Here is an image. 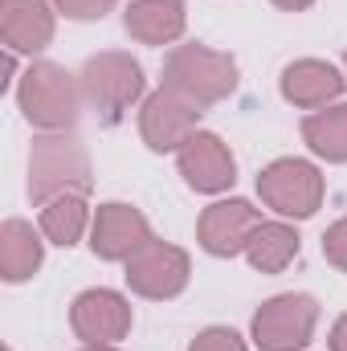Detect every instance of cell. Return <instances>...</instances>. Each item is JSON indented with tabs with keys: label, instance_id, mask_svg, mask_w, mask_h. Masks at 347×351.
<instances>
[{
	"label": "cell",
	"instance_id": "cell-17",
	"mask_svg": "<svg viewBox=\"0 0 347 351\" xmlns=\"http://www.w3.org/2000/svg\"><path fill=\"white\" fill-rule=\"evenodd\" d=\"M90 221H94L90 192H62V196L37 204V229H41L45 241L58 245V250H74L78 241H86Z\"/></svg>",
	"mask_w": 347,
	"mask_h": 351
},
{
	"label": "cell",
	"instance_id": "cell-3",
	"mask_svg": "<svg viewBox=\"0 0 347 351\" xmlns=\"http://www.w3.org/2000/svg\"><path fill=\"white\" fill-rule=\"evenodd\" d=\"M94 168H90L86 143L70 131H37L29 147V200L45 204L62 192H90Z\"/></svg>",
	"mask_w": 347,
	"mask_h": 351
},
{
	"label": "cell",
	"instance_id": "cell-19",
	"mask_svg": "<svg viewBox=\"0 0 347 351\" xmlns=\"http://www.w3.org/2000/svg\"><path fill=\"white\" fill-rule=\"evenodd\" d=\"M302 143L323 164H347V102H331L323 110L302 114Z\"/></svg>",
	"mask_w": 347,
	"mask_h": 351
},
{
	"label": "cell",
	"instance_id": "cell-16",
	"mask_svg": "<svg viewBox=\"0 0 347 351\" xmlns=\"http://www.w3.org/2000/svg\"><path fill=\"white\" fill-rule=\"evenodd\" d=\"M45 233L25 221V217H4L0 225V278L8 286H21L29 278H37V269L45 265Z\"/></svg>",
	"mask_w": 347,
	"mask_h": 351
},
{
	"label": "cell",
	"instance_id": "cell-7",
	"mask_svg": "<svg viewBox=\"0 0 347 351\" xmlns=\"http://www.w3.org/2000/svg\"><path fill=\"white\" fill-rule=\"evenodd\" d=\"M123 282L135 298H147V302H172L188 290L192 282V254L176 241L164 237H152L131 262L123 265Z\"/></svg>",
	"mask_w": 347,
	"mask_h": 351
},
{
	"label": "cell",
	"instance_id": "cell-18",
	"mask_svg": "<svg viewBox=\"0 0 347 351\" xmlns=\"http://www.w3.org/2000/svg\"><path fill=\"white\" fill-rule=\"evenodd\" d=\"M298 254H302V237H298L294 221L274 217V221H261L258 229H254V237H250V245H246L241 258L254 265L258 274H282Z\"/></svg>",
	"mask_w": 347,
	"mask_h": 351
},
{
	"label": "cell",
	"instance_id": "cell-24",
	"mask_svg": "<svg viewBox=\"0 0 347 351\" xmlns=\"http://www.w3.org/2000/svg\"><path fill=\"white\" fill-rule=\"evenodd\" d=\"M274 8H282V12H307V8H315L319 0H270Z\"/></svg>",
	"mask_w": 347,
	"mask_h": 351
},
{
	"label": "cell",
	"instance_id": "cell-15",
	"mask_svg": "<svg viewBox=\"0 0 347 351\" xmlns=\"http://www.w3.org/2000/svg\"><path fill=\"white\" fill-rule=\"evenodd\" d=\"M123 29L131 41L152 49L180 45L188 33V0H131L123 8Z\"/></svg>",
	"mask_w": 347,
	"mask_h": 351
},
{
	"label": "cell",
	"instance_id": "cell-4",
	"mask_svg": "<svg viewBox=\"0 0 347 351\" xmlns=\"http://www.w3.org/2000/svg\"><path fill=\"white\" fill-rule=\"evenodd\" d=\"M78 82H82L86 106L102 123H119L131 106H139L152 94L143 66L123 49H102V53L86 58V66L78 70Z\"/></svg>",
	"mask_w": 347,
	"mask_h": 351
},
{
	"label": "cell",
	"instance_id": "cell-13",
	"mask_svg": "<svg viewBox=\"0 0 347 351\" xmlns=\"http://www.w3.org/2000/svg\"><path fill=\"white\" fill-rule=\"evenodd\" d=\"M347 90V70L327 62V58H294L282 78H278V94L294 106V110H323L331 102H344Z\"/></svg>",
	"mask_w": 347,
	"mask_h": 351
},
{
	"label": "cell",
	"instance_id": "cell-27",
	"mask_svg": "<svg viewBox=\"0 0 347 351\" xmlns=\"http://www.w3.org/2000/svg\"><path fill=\"white\" fill-rule=\"evenodd\" d=\"M4 351H12V348H4Z\"/></svg>",
	"mask_w": 347,
	"mask_h": 351
},
{
	"label": "cell",
	"instance_id": "cell-25",
	"mask_svg": "<svg viewBox=\"0 0 347 351\" xmlns=\"http://www.w3.org/2000/svg\"><path fill=\"white\" fill-rule=\"evenodd\" d=\"M78 351H123L119 343H82Z\"/></svg>",
	"mask_w": 347,
	"mask_h": 351
},
{
	"label": "cell",
	"instance_id": "cell-2",
	"mask_svg": "<svg viewBox=\"0 0 347 351\" xmlns=\"http://www.w3.org/2000/svg\"><path fill=\"white\" fill-rule=\"evenodd\" d=\"M241 82L237 58L225 49H213L204 41H180L164 58V82L160 86L184 94L188 102H196L200 110L233 98V90Z\"/></svg>",
	"mask_w": 347,
	"mask_h": 351
},
{
	"label": "cell",
	"instance_id": "cell-22",
	"mask_svg": "<svg viewBox=\"0 0 347 351\" xmlns=\"http://www.w3.org/2000/svg\"><path fill=\"white\" fill-rule=\"evenodd\" d=\"M115 4L119 0H53L58 16H66V21H102Z\"/></svg>",
	"mask_w": 347,
	"mask_h": 351
},
{
	"label": "cell",
	"instance_id": "cell-12",
	"mask_svg": "<svg viewBox=\"0 0 347 351\" xmlns=\"http://www.w3.org/2000/svg\"><path fill=\"white\" fill-rule=\"evenodd\" d=\"M176 172L184 176V184L200 196H225L237 184V160L229 152V143L217 131H196L180 152H176Z\"/></svg>",
	"mask_w": 347,
	"mask_h": 351
},
{
	"label": "cell",
	"instance_id": "cell-14",
	"mask_svg": "<svg viewBox=\"0 0 347 351\" xmlns=\"http://www.w3.org/2000/svg\"><path fill=\"white\" fill-rule=\"evenodd\" d=\"M58 37V8L53 0H0V45L21 53V58H37L53 45Z\"/></svg>",
	"mask_w": 347,
	"mask_h": 351
},
{
	"label": "cell",
	"instance_id": "cell-6",
	"mask_svg": "<svg viewBox=\"0 0 347 351\" xmlns=\"http://www.w3.org/2000/svg\"><path fill=\"white\" fill-rule=\"evenodd\" d=\"M319 331V302L302 290L265 298L250 319V343L258 351H307Z\"/></svg>",
	"mask_w": 347,
	"mask_h": 351
},
{
	"label": "cell",
	"instance_id": "cell-23",
	"mask_svg": "<svg viewBox=\"0 0 347 351\" xmlns=\"http://www.w3.org/2000/svg\"><path fill=\"white\" fill-rule=\"evenodd\" d=\"M327 351H347V311L331 323V331H327Z\"/></svg>",
	"mask_w": 347,
	"mask_h": 351
},
{
	"label": "cell",
	"instance_id": "cell-1",
	"mask_svg": "<svg viewBox=\"0 0 347 351\" xmlns=\"http://www.w3.org/2000/svg\"><path fill=\"white\" fill-rule=\"evenodd\" d=\"M12 98H16L21 119L33 131H70L78 123L82 106H86L78 74H70L66 66L45 62V58H33L25 66V74L16 78Z\"/></svg>",
	"mask_w": 347,
	"mask_h": 351
},
{
	"label": "cell",
	"instance_id": "cell-9",
	"mask_svg": "<svg viewBox=\"0 0 347 351\" xmlns=\"http://www.w3.org/2000/svg\"><path fill=\"white\" fill-rule=\"evenodd\" d=\"M152 221L143 208L127 204V200H102L94 208V221H90V254L98 262H119L127 265L147 241H152Z\"/></svg>",
	"mask_w": 347,
	"mask_h": 351
},
{
	"label": "cell",
	"instance_id": "cell-5",
	"mask_svg": "<svg viewBox=\"0 0 347 351\" xmlns=\"http://www.w3.org/2000/svg\"><path fill=\"white\" fill-rule=\"evenodd\" d=\"M258 196L282 221H311L327 200V176L315 160L282 156L258 172Z\"/></svg>",
	"mask_w": 347,
	"mask_h": 351
},
{
	"label": "cell",
	"instance_id": "cell-20",
	"mask_svg": "<svg viewBox=\"0 0 347 351\" xmlns=\"http://www.w3.org/2000/svg\"><path fill=\"white\" fill-rule=\"evenodd\" d=\"M188 351H250V339L233 327H204L192 335Z\"/></svg>",
	"mask_w": 347,
	"mask_h": 351
},
{
	"label": "cell",
	"instance_id": "cell-26",
	"mask_svg": "<svg viewBox=\"0 0 347 351\" xmlns=\"http://www.w3.org/2000/svg\"><path fill=\"white\" fill-rule=\"evenodd\" d=\"M344 70H347V53H344Z\"/></svg>",
	"mask_w": 347,
	"mask_h": 351
},
{
	"label": "cell",
	"instance_id": "cell-10",
	"mask_svg": "<svg viewBox=\"0 0 347 351\" xmlns=\"http://www.w3.org/2000/svg\"><path fill=\"white\" fill-rule=\"evenodd\" d=\"M261 221L265 217H261V208L254 200L217 196L196 221V245L208 258H237V254H246V245H250V237H254V229Z\"/></svg>",
	"mask_w": 347,
	"mask_h": 351
},
{
	"label": "cell",
	"instance_id": "cell-8",
	"mask_svg": "<svg viewBox=\"0 0 347 351\" xmlns=\"http://www.w3.org/2000/svg\"><path fill=\"white\" fill-rule=\"evenodd\" d=\"M200 106L188 102L184 94L160 86L139 102V139L156 156H176L196 131H200Z\"/></svg>",
	"mask_w": 347,
	"mask_h": 351
},
{
	"label": "cell",
	"instance_id": "cell-11",
	"mask_svg": "<svg viewBox=\"0 0 347 351\" xmlns=\"http://www.w3.org/2000/svg\"><path fill=\"white\" fill-rule=\"evenodd\" d=\"M135 327L131 298L110 286H90L70 302V331L82 343H123Z\"/></svg>",
	"mask_w": 347,
	"mask_h": 351
},
{
	"label": "cell",
	"instance_id": "cell-21",
	"mask_svg": "<svg viewBox=\"0 0 347 351\" xmlns=\"http://www.w3.org/2000/svg\"><path fill=\"white\" fill-rule=\"evenodd\" d=\"M323 258H327L331 269L347 274V217L327 225V233H323Z\"/></svg>",
	"mask_w": 347,
	"mask_h": 351
}]
</instances>
